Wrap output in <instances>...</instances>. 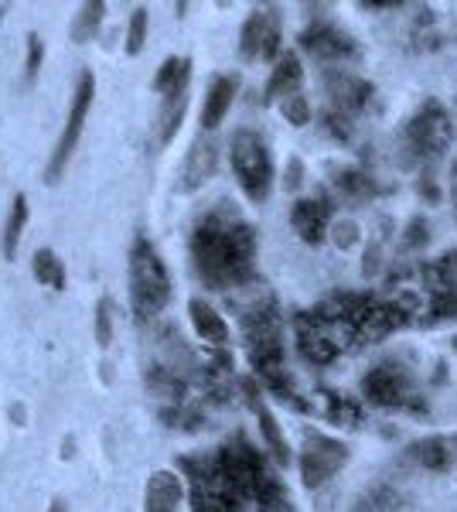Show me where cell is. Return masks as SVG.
Wrapping results in <instances>:
<instances>
[{"label": "cell", "mask_w": 457, "mask_h": 512, "mask_svg": "<svg viewBox=\"0 0 457 512\" xmlns=\"http://www.w3.org/2000/svg\"><path fill=\"white\" fill-rule=\"evenodd\" d=\"M280 48V14L273 7H263V11H253L239 31V52L243 59H273Z\"/></svg>", "instance_id": "8992f818"}, {"label": "cell", "mask_w": 457, "mask_h": 512, "mask_svg": "<svg viewBox=\"0 0 457 512\" xmlns=\"http://www.w3.org/2000/svg\"><path fill=\"white\" fill-rule=\"evenodd\" d=\"M331 236H335V246H338V250H352V246L359 243V226H355L352 219L335 222V229H331Z\"/></svg>", "instance_id": "f1b7e54d"}, {"label": "cell", "mask_w": 457, "mask_h": 512, "mask_svg": "<svg viewBox=\"0 0 457 512\" xmlns=\"http://www.w3.org/2000/svg\"><path fill=\"white\" fill-rule=\"evenodd\" d=\"M382 270V250L379 246H369L365 250V263H362V274H365V280H372Z\"/></svg>", "instance_id": "4dcf8cb0"}, {"label": "cell", "mask_w": 457, "mask_h": 512, "mask_svg": "<svg viewBox=\"0 0 457 512\" xmlns=\"http://www.w3.org/2000/svg\"><path fill=\"white\" fill-rule=\"evenodd\" d=\"M324 89L331 96V106H338L342 113H355L369 99V86L362 79L348 76V72H328L324 76Z\"/></svg>", "instance_id": "30bf717a"}, {"label": "cell", "mask_w": 457, "mask_h": 512, "mask_svg": "<svg viewBox=\"0 0 457 512\" xmlns=\"http://www.w3.org/2000/svg\"><path fill=\"white\" fill-rule=\"evenodd\" d=\"M413 137L420 140V147L427 151H444L447 140H451V127H447V117L434 106V120H427V113L413 123Z\"/></svg>", "instance_id": "e0dca14e"}, {"label": "cell", "mask_w": 457, "mask_h": 512, "mask_svg": "<svg viewBox=\"0 0 457 512\" xmlns=\"http://www.w3.org/2000/svg\"><path fill=\"white\" fill-rule=\"evenodd\" d=\"M93 93H96L93 72H82L79 86H76V96H72V106H69V120H65V130H62V137H58L55 154H52V161H48V171H45V178L52 181V185H55L58 178H62L65 164H69L72 151H76V144H79V137H82V127H86V117H89V106H93Z\"/></svg>", "instance_id": "277c9868"}, {"label": "cell", "mask_w": 457, "mask_h": 512, "mask_svg": "<svg viewBox=\"0 0 457 512\" xmlns=\"http://www.w3.org/2000/svg\"><path fill=\"white\" fill-rule=\"evenodd\" d=\"M41 59H45V45H41L38 35H28V62H24V76H28V82L38 79Z\"/></svg>", "instance_id": "83f0119b"}, {"label": "cell", "mask_w": 457, "mask_h": 512, "mask_svg": "<svg viewBox=\"0 0 457 512\" xmlns=\"http://www.w3.org/2000/svg\"><path fill=\"white\" fill-rule=\"evenodd\" d=\"M185 495V485L174 472H154L144 489V512H174Z\"/></svg>", "instance_id": "ba28073f"}, {"label": "cell", "mask_w": 457, "mask_h": 512, "mask_svg": "<svg viewBox=\"0 0 457 512\" xmlns=\"http://www.w3.org/2000/svg\"><path fill=\"white\" fill-rule=\"evenodd\" d=\"M301 181H304V164H301V158H290L284 188H287V192H297V188H301Z\"/></svg>", "instance_id": "f546056e"}, {"label": "cell", "mask_w": 457, "mask_h": 512, "mask_svg": "<svg viewBox=\"0 0 457 512\" xmlns=\"http://www.w3.org/2000/svg\"><path fill=\"white\" fill-rule=\"evenodd\" d=\"M24 222H28V198L24 195H14L11 202V212H7V222H4V256L7 260H14V253H18V243H21V233H24Z\"/></svg>", "instance_id": "d6986e66"}, {"label": "cell", "mask_w": 457, "mask_h": 512, "mask_svg": "<svg viewBox=\"0 0 457 512\" xmlns=\"http://www.w3.org/2000/svg\"><path fill=\"white\" fill-rule=\"evenodd\" d=\"M232 175H236L239 188L246 192L249 202H263L273 185V161L267 151V140L253 130H239L229 144Z\"/></svg>", "instance_id": "3957f363"}, {"label": "cell", "mask_w": 457, "mask_h": 512, "mask_svg": "<svg viewBox=\"0 0 457 512\" xmlns=\"http://www.w3.org/2000/svg\"><path fill=\"white\" fill-rule=\"evenodd\" d=\"M352 512H400V502L389 492H372V495H365Z\"/></svg>", "instance_id": "4316f807"}, {"label": "cell", "mask_w": 457, "mask_h": 512, "mask_svg": "<svg viewBox=\"0 0 457 512\" xmlns=\"http://www.w3.org/2000/svg\"><path fill=\"white\" fill-rule=\"evenodd\" d=\"M48 512H69V506H65V499H52V506H48Z\"/></svg>", "instance_id": "1f68e13d"}, {"label": "cell", "mask_w": 457, "mask_h": 512, "mask_svg": "<svg viewBox=\"0 0 457 512\" xmlns=\"http://www.w3.org/2000/svg\"><path fill=\"white\" fill-rule=\"evenodd\" d=\"M188 76H191V62L188 59H164V65L154 76V93H178V89H188Z\"/></svg>", "instance_id": "ac0fdd59"}, {"label": "cell", "mask_w": 457, "mask_h": 512, "mask_svg": "<svg viewBox=\"0 0 457 512\" xmlns=\"http://www.w3.org/2000/svg\"><path fill=\"white\" fill-rule=\"evenodd\" d=\"M215 164H219V147L212 140L198 137L191 144V151L181 161V175H178V192H198L212 175H215Z\"/></svg>", "instance_id": "52a82bcc"}, {"label": "cell", "mask_w": 457, "mask_h": 512, "mask_svg": "<svg viewBox=\"0 0 457 512\" xmlns=\"http://www.w3.org/2000/svg\"><path fill=\"white\" fill-rule=\"evenodd\" d=\"M96 342L103 345V349L113 342V304L106 301V297L96 304Z\"/></svg>", "instance_id": "484cf974"}, {"label": "cell", "mask_w": 457, "mask_h": 512, "mask_svg": "<svg viewBox=\"0 0 457 512\" xmlns=\"http://www.w3.org/2000/svg\"><path fill=\"white\" fill-rule=\"evenodd\" d=\"M185 110H188V89H178V93L164 96L161 103V113H157V144H171L174 134H178L181 120H185Z\"/></svg>", "instance_id": "2e32d148"}, {"label": "cell", "mask_w": 457, "mask_h": 512, "mask_svg": "<svg viewBox=\"0 0 457 512\" xmlns=\"http://www.w3.org/2000/svg\"><path fill=\"white\" fill-rule=\"evenodd\" d=\"M280 113H284V120H290L294 127H307V123H311V103H307V96L301 93L280 99Z\"/></svg>", "instance_id": "cb8c5ba5"}, {"label": "cell", "mask_w": 457, "mask_h": 512, "mask_svg": "<svg viewBox=\"0 0 457 512\" xmlns=\"http://www.w3.org/2000/svg\"><path fill=\"white\" fill-rule=\"evenodd\" d=\"M171 301V277L164 260L147 239H137L130 250V304L137 318H157Z\"/></svg>", "instance_id": "7a4b0ae2"}, {"label": "cell", "mask_w": 457, "mask_h": 512, "mask_svg": "<svg viewBox=\"0 0 457 512\" xmlns=\"http://www.w3.org/2000/svg\"><path fill=\"white\" fill-rule=\"evenodd\" d=\"M348 461V448L335 437H324L307 431L304 437V454H301V478L307 489H318V485L328 482L331 475L338 472Z\"/></svg>", "instance_id": "5b68a950"}, {"label": "cell", "mask_w": 457, "mask_h": 512, "mask_svg": "<svg viewBox=\"0 0 457 512\" xmlns=\"http://www.w3.org/2000/svg\"><path fill=\"white\" fill-rule=\"evenodd\" d=\"M144 383H147V390L164 396V400H181V393H185L181 376H174V369H168V366H151L144 373Z\"/></svg>", "instance_id": "44dd1931"}, {"label": "cell", "mask_w": 457, "mask_h": 512, "mask_svg": "<svg viewBox=\"0 0 457 512\" xmlns=\"http://www.w3.org/2000/svg\"><path fill=\"white\" fill-rule=\"evenodd\" d=\"M191 256L212 291H226V287H239L253 270L256 256V236L239 216L219 209L202 226L195 229L191 239Z\"/></svg>", "instance_id": "6da1fadb"}, {"label": "cell", "mask_w": 457, "mask_h": 512, "mask_svg": "<svg viewBox=\"0 0 457 512\" xmlns=\"http://www.w3.org/2000/svg\"><path fill=\"white\" fill-rule=\"evenodd\" d=\"M290 222H294L297 236L304 243H321L324 229H328V205L318 202V198H301L290 212Z\"/></svg>", "instance_id": "7c38bea8"}, {"label": "cell", "mask_w": 457, "mask_h": 512, "mask_svg": "<svg viewBox=\"0 0 457 512\" xmlns=\"http://www.w3.org/2000/svg\"><path fill=\"white\" fill-rule=\"evenodd\" d=\"M301 59L294 52H284L277 59L270 72V82H267V99H287L297 93V82H301Z\"/></svg>", "instance_id": "9a60e30c"}, {"label": "cell", "mask_w": 457, "mask_h": 512, "mask_svg": "<svg viewBox=\"0 0 457 512\" xmlns=\"http://www.w3.org/2000/svg\"><path fill=\"white\" fill-rule=\"evenodd\" d=\"M400 390H403V383H400V376L393 373V366H382L365 379V393L376 403H393L396 396H400Z\"/></svg>", "instance_id": "ffe728a7"}, {"label": "cell", "mask_w": 457, "mask_h": 512, "mask_svg": "<svg viewBox=\"0 0 457 512\" xmlns=\"http://www.w3.org/2000/svg\"><path fill=\"white\" fill-rule=\"evenodd\" d=\"M301 45L307 48L311 55H318V59H345V55H352V41H348V35H342L338 28H328V24H321V28H311L301 35Z\"/></svg>", "instance_id": "8fae6325"}, {"label": "cell", "mask_w": 457, "mask_h": 512, "mask_svg": "<svg viewBox=\"0 0 457 512\" xmlns=\"http://www.w3.org/2000/svg\"><path fill=\"white\" fill-rule=\"evenodd\" d=\"M31 270H35L38 284L52 287V291H62V287H65V267H62V260H58L52 250H38Z\"/></svg>", "instance_id": "7402d4cb"}, {"label": "cell", "mask_w": 457, "mask_h": 512, "mask_svg": "<svg viewBox=\"0 0 457 512\" xmlns=\"http://www.w3.org/2000/svg\"><path fill=\"white\" fill-rule=\"evenodd\" d=\"M451 349H454V355H457V335L451 338Z\"/></svg>", "instance_id": "836d02e7"}, {"label": "cell", "mask_w": 457, "mask_h": 512, "mask_svg": "<svg viewBox=\"0 0 457 512\" xmlns=\"http://www.w3.org/2000/svg\"><path fill=\"white\" fill-rule=\"evenodd\" d=\"M103 14H106V4L103 0H89V4H82L76 24H72V41H93V35L99 31V24H103Z\"/></svg>", "instance_id": "603a6c76"}, {"label": "cell", "mask_w": 457, "mask_h": 512, "mask_svg": "<svg viewBox=\"0 0 457 512\" xmlns=\"http://www.w3.org/2000/svg\"><path fill=\"white\" fill-rule=\"evenodd\" d=\"M232 99H236V79H232V76L212 79L209 96H205V106H202V127L205 130H215L222 120H226Z\"/></svg>", "instance_id": "5bb4252c"}, {"label": "cell", "mask_w": 457, "mask_h": 512, "mask_svg": "<svg viewBox=\"0 0 457 512\" xmlns=\"http://www.w3.org/2000/svg\"><path fill=\"white\" fill-rule=\"evenodd\" d=\"M246 390H249V403H253V410H256L260 434H263V441H267L270 454L277 458V465H290V448H287V437H284V431H280L277 417H273L267 403L260 400V393H253V383H246Z\"/></svg>", "instance_id": "4fadbf2b"}, {"label": "cell", "mask_w": 457, "mask_h": 512, "mask_svg": "<svg viewBox=\"0 0 457 512\" xmlns=\"http://www.w3.org/2000/svg\"><path fill=\"white\" fill-rule=\"evenodd\" d=\"M451 277H454V284H457V253L451 256Z\"/></svg>", "instance_id": "d6a6232c"}, {"label": "cell", "mask_w": 457, "mask_h": 512, "mask_svg": "<svg viewBox=\"0 0 457 512\" xmlns=\"http://www.w3.org/2000/svg\"><path fill=\"white\" fill-rule=\"evenodd\" d=\"M188 315H191V325H195V332H198L202 342L215 345V349L229 345V325H226V318L212 308V304H205L202 297H191Z\"/></svg>", "instance_id": "9c48e42d"}, {"label": "cell", "mask_w": 457, "mask_h": 512, "mask_svg": "<svg viewBox=\"0 0 457 512\" xmlns=\"http://www.w3.org/2000/svg\"><path fill=\"white\" fill-rule=\"evenodd\" d=\"M147 41V11L144 7H137L134 14H130V31H127V52L137 55L140 48H144Z\"/></svg>", "instance_id": "d4e9b609"}]
</instances>
